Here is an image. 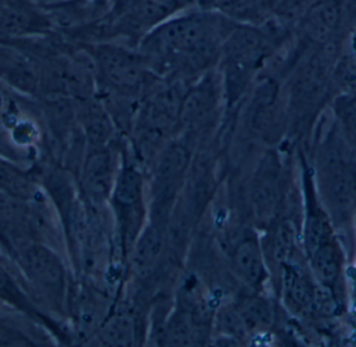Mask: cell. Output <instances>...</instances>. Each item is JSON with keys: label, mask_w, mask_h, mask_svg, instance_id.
Segmentation results:
<instances>
[{"label": "cell", "mask_w": 356, "mask_h": 347, "mask_svg": "<svg viewBox=\"0 0 356 347\" xmlns=\"http://www.w3.org/2000/svg\"><path fill=\"white\" fill-rule=\"evenodd\" d=\"M236 22L216 10L190 8L146 33L139 50L159 76L190 85L219 62L224 39Z\"/></svg>", "instance_id": "6da1fadb"}, {"label": "cell", "mask_w": 356, "mask_h": 347, "mask_svg": "<svg viewBox=\"0 0 356 347\" xmlns=\"http://www.w3.org/2000/svg\"><path fill=\"white\" fill-rule=\"evenodd\" d=\"M90 52L95 63L97 89L110 95L137 97L160 79L146 56L129 45L102 42L95 44Z\"/></svg>", "instance_id": "7a4b0ae2"}, {"label": "cell", "mask_w": 356, "mask_h": 347, "mask_svg": "<svg viewBox=\"0 0 356 347\" xmlns=\"http://www.w3.org/2000/svg\"><path fill=\"white\" fill-rule=\"evenodd\" d=\"M0 81L17 92H41V75L37 58L15 48L0 46Z\"/></svg>", "instance_id": "3957f363"}, {"label": "cell", "mask_w": 356, "mask_h": 347, "mask_svg": "<svg viewBox=\"0 0 356 347\" xmlns=\"http://www.w3.org/2000/svg\"><path fill=\"white\" fill-rule=\"evenodd\" d=\"M342 15L341 0H318L305 17V31L307 37L317 43L330 41L340 26Z\"/></svg>", "instance_id": "277c9868"}, {"label": "cell", "mask_w": 356, "mask_h": 347, "mask_svg": "<svg viewBox=\"0 0 356 347\" xmlns=\"http://www.w3.org/2000/svg\"><path fill=\"white\" fill-rule=\"evenodd\" d=\"M114 164L112 156L106 150L94 152L86 166V185L90 193L96 197H106L113 186Z\"/></svg>", "instance_id": "5b68a950"}, {"label": "cell", "mask_w": 356, "mask_h": 347, "mask_svg": "<svg viewBox=\"0 0 356 347\" xmlns=\"http://www.w3.org/2000/svg\"><path fill=\"white\" fill-rule=\"evenodd\" d=\"M234 266L238 277L249 285H257L261 281L263 262L254 242L248 240L238 246L234 252Z\"/></svg>", "instance_id": "8992f818"}, {"label": "cell", "mask_w": 356, "mask_h": 347, "mask_svg": "<svg viewBox=\"0 0 356 347\" xmlns=\"http://www.w3.org/2000/svg\"><path fill=\"white\" fill-rule=\"evenodd\" d=\"M142 193V177L134 167H125L117 179L115 198L119 204L131 206L140 200Z\"/></svg>", "instance_id": "52a82bcc"}, {"label": "cell", "mask_w": 356, "mask_h": 347, "mask_svg": "<svg viewBox=\"0 0 356 347\" xmlns=\"http://www.w3.org/2000/svg\"><path fill=\"white\" fill-rule=\"evenodd\" d=\"M161 252V240L158 232L148 229L140 239L136 250L135 264L139 271H148L158 259Z\"/></svg>", "instance_id": "ba28073f"}, {"label": "cell", "mask_w": 356, "mask_h": 347, "mask_svg": "<svg viewBox=\"0 0 356 347\" xmlns=\"http://www.w3.org/2000/svg\"><path fill=\"white\" fill-rule=\"evenodd\" d=\"M106 341L111 346H131L135 337V323L129 315L115 316L104 331Z\"/></svg>", "instance_id": "9c48e42d"}, {"label": "cell", "mask_w": 356, "mask_h": 347, "mask_svg": "<svg viewBox=\"0 0 356 347\" xmlns=\"http://www.w3.org/2000/svg\"><path fill=\"white\" fill-rule=\"evenodd\" d=\"M240 319L247 327H259L265 325L269 318L267 305L261 300H247L240 309Z\"/></svg>", "instance_id": "30bf717a"}, {"label": "cell", "mask_w": 356, "mask_h": 347, "mask_svg": "<svg viewBox=\"0 0 356 347\" xmlns=\"http://www.w3.org/2000/svg\"><path fill=\"white\" fill-rule=\"evenodd\" d=\"M167 339L175 346H186L192 337V325L190 319L184 315L172 319L167 329Z\"/></svg>", "instance_id": "8fae6325"}, {"label": "cell", "mask_w": 356, "mask_h": 347, "mask_svg": "<svg viewBox=\"0 0 356 347\" xmlns=\"http://www.w3.org/2000/svg\"><path fill=\"white\" fill-rule=\"evenodd\" d=\"M316 268L325 281L336 279L339 271L338 259L332 248H323L316 254Z\"/></svg>", "instance_id": "7c38bea8"}, {"label": "cell", "mask_w": 356, "mask_h": 347, "mask_svg": "<svg viewBox=\"0 0 356 347\" xmlns=\"http://www.w3.org/2000/svg\"><path fill=\"white\" fill-rule=\"evenodd\" d=\"M41 1H63V0H41Z\"/></svg>", "instance_id": "4fadbf2b"}, {"label": "cell", "mask_w": 356, "mask_h": 347, "mask_svg": "<svg viewBox=\"0 0 356 347\" xmlns=\"http://www.w3.org/2000/svg\"><path fill=\"white\" fill-rule=\"evenodd\" d=\"M314 2L318 1V0H313Z\"/></svg>", "instance_id": "5bb4252c"}]
</instances>
